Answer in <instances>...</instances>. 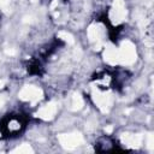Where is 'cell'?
Returning <instances> with one entry per match:
<instances>
[{"label": "cell", "instance_id": "cell-2", "mask_svg": "<svg viewBox=\"0 0 154 154\" xmlns=\"http://www.w3.org/2000/svg\"><path fill=\"white\" fill-rule=\"evenodd\" d=\"M60 144L66 149H73L81 144H83L84 140L79 132H71V134H61L58 136Z\"/></svg>", "mask_w": 154, "mask_h": 154}, {"label": "cell", "instance_id": "cell-18", "mask_svg": "<svg viewBox=\"0 0 154 154\" xmlns=\"http://www.w3.org/2000/svg\"><path fill=\"white\" fill-rule=\"evenodd\" d=\"M4 103H5V100H4L2 97H0V107H1V106H2Z\"/></svg>", "mask_w": 154, "mask_h": 154}, {"label": "cell", "instance_id": "cell-4", "mask_svg": "<svg viewBox=\"0 0 154 154\" xmlns=\"http://www.w3.org/2000/svg\"><path fill=\"white\" fill-rule=\"evenodd\" d=\"M126 17V10L123 0H114L112 10L109 12V18L113 24H119L122 23Z\"/></svg>", "mask_w": 154, "mask_h": 154}, {"label": "cell", "instance_id": "cell-11", "mask_svg": "<svg viewBox=\"0 0 154 154\" xmlns=\"http://www.w3.org/2000/svg\"><path fill=\"white\" fill-rule=\"evenodd\" d=\"M12 153H16V154H29V153H34V149H32L29 144L24 143V144H22L20 147L13 149Z\"/></svg>", "mask_w": 154, "mask_h": 154}, {"label": "cell", "instance_id": "cell-1", "mask_svg": "<svg viewBox=\"0 0 154 154\" xmlns=\"http://www.w3.org/2000/svg\"><path fill=\"white\" fill-rule=\"evenodd\" d=\"M118 54H119V63H122L124 65H130V64L135 63V60H136L135 45L130 41H124L122 43L120 48L118 49Z\"/></svg>", "mask_w": 154, "mask_h": 154}, {"label": "cell", "instance_id": "cell-10", "mask_svg": "<svg viewBox=\"0 0 154 154\" xmlns=\"http://www.w3.org/2000/svg\"><path fill=\"white\" fill-rule=\"evenodd\" d=\"M71 106H72V109L73 111H78V109H81L83 107V99H82L81 94H78V93H75L73 94Z\"/></svg>", "mask_w": 154, "mask_h": 154}, {"label": "cell", "instance_id": "cell-9", "mask_svg": "<svg viewBox=\"0 0 154 154\" xmlns=\"http://www.w3.org/2000/svg\"><path fill=\"white\" fill-rule=\"evenodd\" d=\"M102 36V29L100 25L93 24L88 28V37L91 42H99Z\"/></svg>", "mask_w": 154, "mask_h": 154}, {"label": "cell", "instance_id": "cell-19", "mask_svg": "<svg viewBox=\"0 0 154 154\" xmlns=\"http://www.w3.org/2000/svg\"><path fill=\"white\" fill-rule=\"evenodd\" d=\"M4 85H5V82H4V81H0V89H1Z\"/></svg>", "mask_w": 154, "mask_h": 154}, {"label": "cell", "instance_id": "cell-7", "mask_svg": "<svg viewBox=\"0 0 154 154\" xmlns=\"http://www.w3.org/2000/svg\"><path fill=\"white\" fill-rule=\"evenodd\" d=\"M142 135L137 134V135H134V134H123L122 136V141L124 144H126L128 147H131V148H138L141 144H142Z\"/></svg>", "mask_w": 154, "mask_h": 154}, {"label": "cell", "instance_id": "cell-17", "mask_svg": "<svg viewBox=\"0 0 154 154\" xmlns=\"http://www.w3.org/2000/svg\"><path fill=\"white\" fill-rule=\"evenodd\" d=\"M105 131H106V132H111V131H112V126H107V128L105 129Z\"/></svg>", "mask_w": 154, "mask_h": 154}, {"label": "cell", "instance_id": "cell-16", "mask_svg": "<svg viewBox=\"0 0 154 154\" xmlns=\"http://www.w3.org/2000/svg\"><path fill=\"white\" fill-rule=\"evenodd\" d=\"M5 53H6L7 55H14V54H16V51H14V49H12V48H10V49H8V48H6V49H5Z\"/></svg>", "mask_w": 154, "mask_h": 154}, {"label": "cell", "instance_id": "cell-12", "mask_svg": "<svg viewBox=\"0 0 154 154\" xmlns=\"http://www.w3.org/2000/svg\"><path fill=\"white\" fill-rule=\"evenodd\" d=\"M58 37L61 38L63 41H65V42L69 43V45H73V43H75L73 36H72L71 34L66 32V31H59V32H58Z\"/></svg>", "mask_w": 154, "mask_h": 154}, {"label": "cell", "instance_id": "cell-14", "mask_svg": "<svg viewBox=\"0 0 154 154\" xmlns=\"http://www.w3.org/2000/svg\"><path fill=\"white\" fill-rule=\"evenodd\" d=\"M147 143H148V148H149L150 150H153V135H152V134L148 135V141H147Z\"/></svg>", "mask_w": 154, "mask_h": 154}, {"label": "cell", "instance_id": "cell-13", "mask_svg": "<svg viewBox=\"0 0 154 154\" xmlns=\"http://www.w3.org/2000/svg\"><path fill=\"white\" fill-rule=\"evenodd\" d=\"M10 129H12V130H16V129H18L19 128V123L18 122H16V120H12V122H10Z\"/></svg>", "mask_w": 154, "mask_h": 154}, {"label": "cell", "instance_id": "cell-15", "mask_svg": "<svg viewBox=\"0 0 154 154\" xmlns=\"http://www.w3.org/2000/svg\"><path fill=\"white\" fill-rule=\"evenodd\" d=\"M8 4H10V0H0V6L2 8H6L8 6Z\"/></svg>", "mask_w": 154, "mask_h": 154}, {"label": "cell", "instance_id": "cell-3", "mask_svg": "<svg viewBox=\"0 0 154 154\" xmlns=\"http://www.w3.org/2000/svg\"><path fill=\"white\" fill-rule=\"evenodd\" d=\"M19 99L24 100V101H30L31 103L37 102L38 100L42 99L43 93L41 89H38L37 87L34 85H25L20 91H19Z\"/></svg>", "mask_w": 154, "mask_h": 154}, {"label": "cell", "instance_id": "cell-6", "mask_svg": "<svg viewBox=\"0 0 154 154\" xmlns=\"http://www.w3.org/2000/svg\"><path fill=\"white\" fill-rule=\"evenodd\" d=\"M57 109H58V105L52 101V102H48L47 105L42 106V107L37 111L36 116H37L38 118L43 119V120H51V119H53V117L55 116Z\"/></svg>", "mask_w": 154, "mask_h": 154}, {"label": "cell", "instance_id": "cell-5", "mask_svg": "<svg viewBox=\"0 0 154 154\" xmlns=\"http://www.w3.org/2000/svg\"><path fill=\"white\" fill-rule=\"evenodd\" d=\"M93 100L97 105V107L100 108L101 112L106 113V112L109 111V107L112 105V97H111L109 94L100 93L97 90H94L93 91Z\"/></svg>", "mask_w": 154, "mask_h": 154}, {"label": "cell", "instance_id": "cell-8", "mask_svg": "<svg viewBox=\"0 0 154 154\" xmlns=\"http://www.w3.org/2000/svg\"><path fill=\"white\" fill-rule=\"evenodd\" d=\"M103 58L105 60L111 64V65H116L119 63V54H118V49L112 46V45H108L106 46L105 48V52H103Z\"/></svg>", "mask_w": 154, "mask_h": 154}]
</instances>
